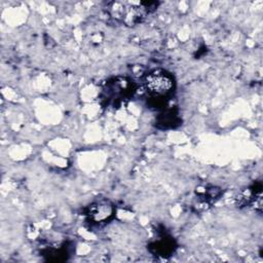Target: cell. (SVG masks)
Instances as JSON below:
<instances>
[{
  "label": "cell",
  "mask_w": 263,
  "mask_h": 263,
  "mask_svg": "<svg viewBox=\"0 0 263 263\" xmlns=\"http://www.w3.org/2000/svg\"><path fill=\"white\" fill-rule=\"evenodd\" d=\"M143 86L149 99L163 102L172 97L175 80L173 75L164 70H153L144 78Z\"/></svg>",
  "instance_id": "1"
},
{
  "label": "cell",
  "mask_w": 263,
  "mask_h": 263,
  "mask_svg": "<svg viewBox=\"0 0 263 263\" xmlns=\"http://www.w3.org/2000/svg\"><path fill=\"white\" fill-rule=\"evenodd\" d=\"M156 6V2H115L111 8L115 17H120L122 22L130 25L141 22Z\"/></svg>",
  "instance_id": "2"
},
{
  "label": "cell",
  "mask_w": 263,
  "mask_h": 263,
  "mask_svg": "<svg viewBox=\"0 0 263 263\" xmlns=\"http://www.w3.org/2000/svg\"><path fill=\"white\" fill-rule=\"evenodd\" d=\"M133 82L125 78H115L106 83L102 90L101 100L106 106H116L133 96Z\"/></svg>",
  "instance_id": "3"
},
{
  "label": "cell",
  "mask_w": 263,
  "mask_h": 263,
  "mask_svg": "<svg viewBox=\"0 0 263 263\" xmlns=\"http://www.w3.org/2000/svg\"><path fill=\"white\" fill-rule=\"evenodd\" d=\"M85 215L91 225L103 226L114 218L115 208L108 199H100L87 206Z\"/></svg>",
  "instance_id": "4"
},
{
  "label": "cell",
  "mask_w": 263,
  "mask_h": 263,
  "mask_svg": "<svg viewBox=\"0 0 263 263\" xmlns=\"http://www.w3.org/2000/svg\"><path fill=\"white\" fill-rule=\"evenodd\" d=\"M155 249H156V253L159 254L160 256H165L171 254L174 251V247H173V241L168 240V239H161L155 242Z\"/></svg>",
  "instance_id": "5"
}]
</instances>
